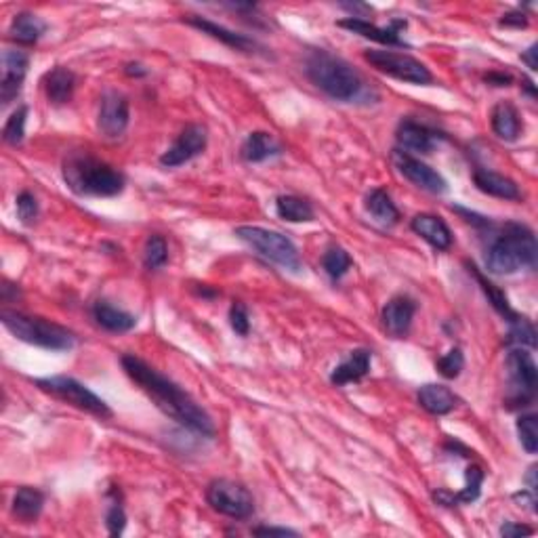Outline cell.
Here are the masks:
<instances>
[{
	"mask_svg": "<svg viewBox=\"0 0 538 538\" xmlns=\"http://www.w3.org/2000/svg\"><path fill=\"white\" fill-rule=\"evenodd\" d=\"M91 316L93 320L97 322V327L108 330V333L122 335L137 327V318L133 314H129V311L124 309H118L116 305H112L110 301H103V299L102 301L93 303Z\"/></svg>",
	"mask_w": 538,
	"mask_h": 538,
	"instance_id": "obj_22",
	"label": "cell"
},
{
	"mask_svg": "<svg viewBox=\"0 0 538 538\" xmlns=\"http://www.w3.org/2000/svg\"><path fill=\"white\" fill-rule=\"evenodd\" d=\"M34 383L40 391L49 393V396L55 399H61L64 404L74 406V408L86 412V415L102 418V421L114 417V412H112V408L103 398H99L97 393L91 391L85 383H80V381L72 377H66V374L36 379Z\"/></svg>",
	"mask_w": 538,
	"mask_h": 538,
	"instance_id": "obj_7",
	"label": "cell"
},
{
	"mask_svg": "<svg viewBox=\"0 0 538 538\" xmlns=\"http://www.w3.org/2000/svg\"><path fill=\"white\" fill-rule=\"evenodd\" d=\"M536 465H532L530 469H528V473H525V484H528V490H532V492H536V488H538V481H536Z\"/></svg>",
	"mask_w": 538,
	"mask_h": 538,
	"instance_id": "obj_49",
	"label": "cell"
},
{
	"mask_svg": "<svg viewBox=\"0 0 538 538\" xmlns=\"http://www.w3.org/2000/svg\"><path fill=\"white\" fill-rule=\"evenodd\" d=\"M352 256H349V253L345 248L341 247H330L327 248V253L322 255V267L324 272L328 273L330 280H341L345 273L352 269Z\"/></svg>",
	"mask_w": 538,
	"mask_h": 538,
	"instance_id": "obj_32",
	"label": "cell"
},
{
	"mask_svg": "<svg viewBox=\"0 0 538 538\" xmlns=\"http://www.w3.org/2000/svg\"><path fill=\"white\" fill-rule=\"evenodd\" d=\"M336 26L343 30H349V32L362 36V39L374 40L379 45L387 47H408L402 40V30H406L404 20H393L387 28H379L371 23L368 20H358V17H345V20L336 22Z\"/></svg>",
	"mask_w": 538,
	"mask_h": 538,
	"instance_id": "obj_15",
	"label": "cell"
},
{
	"mask_svg": "<svg viewBox=\"0 0 538 538\" xmlns=\"http://www.w3.org/2000/svg\"><path fill=\"white\" fill-rule=\"evenodd\" d=\"M536 49H538L536 45H532V47L528 49V51H524V53H522V61H524L525 66L530 67V72H536V70H538V61H536V53H538V51H536Z\"/></svg>",
	"mask_w": 538,
	"mask_h": 538,
	"instance_id": "obj_47",
	"label": "cell"
},
{
	"mask_svg": "<svg viewBox=\"0 0 538 538\" xmlns=\"http://www.w3.org/2000/svg\"><path fill=\"white\" fill-rule=\"evenodd\" d=\"M490 124L494 135L503 141H517L522 135V118L511 102H498L492 108Z\"/></svg>",
	"mask_w": 538,
	"mask_h": 538,
	"instance_id": "obj_26",
	"label": "cell"
},
{
	"mask_svg": "<svg viewBox=\"0 0 538 538\" xmlns=\"http://www.w3.org/2000/svg\"><path fill=\"white\" fill-rule=\"evenodd\" d=\"M64 181L76 196L112 198L122 193L127 179L118 168L89 152H72L64 160Z\"/></svg>",
	"mask_w": 538,
	"mask_h": 538,
	"instance_id": "obj_3",
	"label": "cell"
},
{
	"mask_svg": "<svg viewBox=\"0 0 538 538\" xmlns=\"http://www.w3.org/2000/svg\"><path fill=\"white\" fill-rule=\"evenodd\" d=\"M473 184L480 192L488 193V196H494L500 200H513V202H517V200L524 198V193L519 190L516 181L505 177V175L500 173L488 171V168H475Z\"/></svg>",
	"mask_w": 538,
	"mask_h": 538,
	"instance_id": "obj_20",
	"label": "cell"
},
{
	"mask_svg": "<svg viewBox=\"0 0 538 538\" xmlns=\"http://www.w3.org/2000/svg\"><path fill=\"white\" fill-rule=\"evenodd\" d=\"M410 229L435 250H448L453 247V231L442 217L431 215V212H418L412 217Z\"/></svg>",
	"mask_w": 538,
	"mask_h": 538,
	"instance_id": "obj_18",
	"label": "cell"
},
{
	"mask_svg": "<svg viewBox=\"0 0 538 538\" xmlns=\"http://www.w3.org/2000/svg\"><path fill=\"white\" fill-rule=\"evenodd\" d=\"M417 399L423 410H427L429 415H435V417L448 415V412H453L456 408V404H459V398H456L446 385H440V383L423 385L417 393Z\"/></svg>",
	"mask_w": 538,
	"mask_h": 538,
	"instance_id": "obj_25",
	"label": "cell"
},
{
	"mask_svg": "<svg viewBox=\"0 0 538 538\" xmlns=\"http://www.w3.org/2000/svg\"><path fill=\"white\" fill-rule=\"evenodd\" d=\"M507 398L505 406L509 410L528 408L536 398L538 371L532 354L525 352V347H511L507 354Z\"/></svg>",
	"mask_w": 538,
	"mask_h": 538,
	"instance_id": "obj_8",
	"label": "cell"
},
{
	"mask_svg": "<svg viewBox=\"0 0 538 538\" xmlns=\"http://www.w3.org/2000/svg\"><path fill=\"white\" fill-rule=\"evenodd\" d=\"M364 59L372 67H377L379 72L387 74V76L402 80V83L410 85H431L434 83V74L423 61L406 53H396V51H366Z\"/></svg>",
	"mask_w": 538,
	"mask_h": 538,
	"instance_id": "obj_10",
	"label": "cell"
},
{
	"mask_svg": "<svg viewBox=\"0 0 538 538\" xmlns=\"http://www.w3.org/2000/svg\"><path fill=\"white\" fill-rule=\"evenodd\" d=\"M517 435L522 448L528 454H536L538 450V418L536 415H522L517 418Z\"/></svg>",
	"mask_w": 538,
	"mask_h": 538,
	"instance_id": "obj_38",
	"label": "cell"
},
{
	"mask_svg": "<svg viewBox=\"0 0 538 538\" xmlns=\"http://www.w3.org/2000/svg\"><path fill=\"white\" fill-rule=\"evenodd\" d=\"M129 99L118 91H105L99 103V133L108 139H121L129 127Z\"/></svg>",
	"mask_w": 538,
	"mask_h": 538,
	"instance_id": "obj_13",
	"label": "cell"
},
{
	"mask_svg": "<svg viewBox=\"0 0 538 538\" xmlns=\"http://www.w3.org/2000/svg\"><path fill=\"white\" fill-rule=\"evenodd\" d=\"M467 265V269H469V273H471V276L478 280V284L481 286V291H484V295L488 297V301L492 303V308H494V311H497V314L500 316V318H505L507 322H513V320H517L519 318V314L516 309L511 308V303H509V299L505 297V292L498 289L497 284H492L490 280H488L484 273L480 272L478 267H475V263H465Z\"/></svg>",
	"mask_w": 538,
	"mask_h": 538,
	"instance_id": "obj_29",
	"label": "cell"
},
{
	"mask_svg": "<svg viewBox=\"0 0 538 538\" xmlns=\"http://www.w3.org/2000/svg\"><path fill=\"white\" fill-rule=\"evenodd\" d=\"M45 32H47V22L40 20L39 15L30 13V11L17 13L9 26V39L15 40L17 45H26V47L36 45Z\"/></svg>",
	"mask_w": 538,
	"mask_h": 538,
	"instance_id": "obj_27",
	"label": "cell"
},
{
	"mask_svg": "<svg viewBox=\"0 0 538 538\" xmlns=\"http://www.w3.org/2000/svg\"><path fill=\"white\" fill-rule=\"evenodd\" d=\"M305 74L322 93L341 103H354L364 97L366 85L358 72L345 59L328 53L327 49H314L305 59Z\"/></svg>",
	"mask_w": 538,
	"mask_h": 538,
	"instance_id": "obj_4",
	"label": "cell"
},
{
	"mask_svg": "<svg viewBox=\"0 0 538 538\" xmlns=\"http://www.w3.org/2000/svg\"><path fill=\"white\" fill-rule=\"evenodd\" d=\"M187 23H190L192 28L200 30L202 34H209L211 39H215L219 42H223V45H228L231 49H236V51H242V53H255L259 47V42L250 39L247 34H238L234 30H228L223 26H219V23L211 22V20H204V17H198V15H192L187 17Z\"/></svg>",
	"mask_w": 538,
	"mask_h": 538,
	"instance_id": "obj_19",
	"label": "cell"
},
{
	"mask_svg": "<svg viewBox=\"0 0 538 538\" xmlns=\"http://www.w3.org/2000/svg\"><path fill=\"white\" fill-rule=\"evenodd\" d=\"M536 261L538 242L534 231L517 221L500 225L486 248V269L494 276H511L522 269H534Z\"/></svg>",
	"mask_w": 538,
	"mask_h": 538,
	"instance_id": "obj_2",
	"label": "cell"
},
{
	"mask_svg": "<svg viewBox=\"0 0 538 538\" xmlns=\"http://www.w3.org/2000/svg\"><path fill=\"white\" fill-rule=\"evenodd\" d=\"M124 72H127L129 76H146L148 74V70L141 64H129L127 67H124Z\"/></svg>",
	"mask_w": 538,
	"mask_h": 538,
	"instance_id": "obj_50",
	"label": "cell"
},
{
	"mask_svg": "<svg viewBox=\"0 0 538 538\" xmlns=\"http://www.w3.org/2000/svg\"><path fill=\"white\" fill-rule=\"evenodd\" d=\"M209 146V130L204 124H187L181 130L173 146L160 156V165L165 168H177L185 162L198 158Z\"/></svg>",
	"mask_w": 538,
	"mask_h": 538,
	"instance_id": "obj_11",
	"label": "cell"
},
{
	"mask_svg": "<svg viewBox=\"0 0 538 538\" xmlns=\"http://www.w3.org/2000/svg\"><path fill=\"white\" fill-rule=\"evenodd\" d=\"M206 503L212 511L231 519H248L255 513V498L247 486L231 480H212L206 488Z\"/></svg>",
	"mask_w": 538,
	"mask_h": 538,
	"instance_id": "obj_9",
	"label": "cell"
},
{
	"mask_svg": "<svg viewBox=\"0 0 538 538\" xmlns=\"http://www.w3.org/2000/svg\"><path fill=\"white\" fill-rule=\"evenodd\" d=\"M42 507H45V494H42L39 488L22 486L17 488L11 511H13V516L20 519V522L34 524L36 519L40 517Z\"/></svg>",
	"mask_w": 538,
	"mask_h": 538,
	"instance_id": "obj_28",
	"label": "cell"
},
{
	"mask_svg": "<svg viewBox=\"0 0 538 538\" xmlns=\"http://www.w3.org/2000/svg\"><path fill=\"white\" fill-rule=\"evenodd\" d=\"M393 165H396L398 173L404 175L412 185L421 187V190L429 193H446L448 184L435 168H431L427 162L415 158V156L402 152V149H393L391 154Z\"/></svg>",
	"mask_w": 538,
	"mask_h": 538,
	"instance_id": "obj_12",
	"label": "cell"
},
{
	"mask_svg": "<svg viewBox=\"0 0 538 538\" xmlns=\"http://www.w3.org/2000/svg\"><path fill=\"white\" fill-rule=\"evenodd\" d=\"M532 534H534V528H530V525H524L517 522H505L503 525H500V536H505V538L532 536Z\"/></svg>",
	"mask_w": 538,
	"mask_h": 538,
	"instance_id": "obj_42",
	"label": "cell"
},
{
	"mask_svg": "<svg viewBox=\"0 0 538 538\" xmlns=\"http://www.w3.org/2000/svg\"><path fill=\"white\" fill-rule=\"evenodd\" d=\"M47 99L53 105H66L72 102L74 89H76V74L67 70L66 66H55L51 72L45 74L42 78Z\"/></svg>",
	"mask_w": 538,
	"mask_h": 538,
	"instance_id": "obj_23",
	"label": "cell"
},
{
	"mask_svg": "<svg viewBox=\"0 0 538 538\" xmlns=\"http://www.w3.org/2000/svg\"><path fill=\"white\" fill-rule=\"evenodd\" d=\"M0 291H3V301L4 303L11 301V295H13L15 299L20 297V289H17V284H11V282H7V280H4L3 286H0Z\"/></svg>",
	"mask_w": 538,
	"mask_h": 538,
	"instance_id": "obj_48",
	"label": "cell"
},
{
	"mask_svg": "<svg viewBox=\"0 0 538 538\" xmlns=\"http://www.w3.org/2000/svg\"><path fill=\"white\" fill-rule=\"evenodd\" d=\"M415 314H417L415 299L398 295L385 303L383 311H381V324H383L385 333L393 336V339H404V336L410 333Z\"/></svg>",
	"mask_w": 538,
	"mask_h": 538,
	"instance_id": "obj_16",
	"label": "cell"
},
{
	"mask_svg": "<svg viewBox=\"0 0 538 538\" xmlns=\"http://www.w3.org/2000/svg\"><path fill=\"white\" fill-rule=\"evenodd\" d=\"M511 80L513 78L509 76V74H500V72H492L486 76V83L494 85V86H509Z\"/></svg>",
	"mask_w": 538,
	"mask_h": 538,
	"instance_id": "obj_46",
	"label": "cell"
},
{
	"mask_svg": "<svg viewBox=\"0 0 538 538\" xmlns=\"http://www.w3.org/2000/svg\"><path fill=\"white\" fill-rule=\"evenodd\" d=\"M30 55L20 49H7L3 51V83H0V102L7 108L20 97L23 80L28 76Z\"/></svg>",
	"mask_w": 538,
	"mask_h": 538,
	"instance_id": "obj_14",
	"label": "cell"
},
{
	"mask_svg": "<svg viewBox=\"0 0 538 538\" xmlns=\"http://www.w3.org/2000/svg\"><path fill=\"white\" fill-rule=\"evenodd\" d=\"M255 536H299L297 530L291 528H278V525H259V528H253Z\"/></svg>",
	"mask_w": 538,
	"mask_h": 538,
	"instance_id": "obj_43",
	"label": "cell"
},
{
	"mask_svg": "<svg viewBox=\"0 0 538 538\" xmlns=\"http://www.w3.org/2000/svg\"><path fill=\"white\" fill-rule=\"evenodd\" d=\"M280 154H282V146L276 141V137L272 133H265V130L250 133L240 148L242 160L248 162V165H259V162L276 158Z\"/></svg>",
	"mask_w": 538,
	"mask_h": 538,
	"instance_id": "obj_24",
	"label": "cell"
},
{
	"mask_svg": "<svg viewBox=\"0 0 538 538\" xmlns=\"http://www.w3.org/2000/svg\"><path fill=\"white\" fill-rule=\"evenodd\" d=\"M503 28H525L528 26V17L522 11H511V13L503 15V20L498 22Z\"/></svg>",
	"mask_w": 538,
	"mask_h": 538,
	"instance_id": "obj_44",
	"label": "cell"
},
{
	"mask_svg": "<svg viewBox=\"0 0 538 538\" xmlns=\"http://www.w3.org/2000/svg\"><path fill=\"white\" fill-rule=\"evenodd\" d=\"M276 212L280 219L289 223H309L316 219L314 206L299 196H278Z\"/></svg>",
	"mask_w": 538,
	"mask_h": 538,
	"instance_id": "obj_31",
	"label": "cell"
},
{
	"mask_svg": "<svg viewBox=\"0 0 538 538\" xmlns=\"http://www.w3.org/2000/svg\"><path fill=\"white\" fill-rule=\"evenodd\" d=\"M234 234L238 240L247 244L248 248H253L263 259L276 263V265L289 269L292 273L301 272L303 263L295 242L284 234H280V231L259 228V225H240V228H236Z\"/></svg>",
	"mask_w": 538,
	"mask_h": 538,
	"instance_id": "obj_6",
	"label": "cell"
},
{
	"mask_svg": "<svg viewBox=\"0 0 538 538\" xmlns=\"http://www.w3.org/2000/svg\"><path fill=\"white\" fill-rule=\"evenodd\" d=\"M398 149L406 154H431L440 141V133L429 129L427 124L415 121H402L396 130Z\"/></svg>",
	"mask_w": 538,
	"mask_h": 538,
	"instance_id": "obj_17",
	"label": "cell"
},
{
	"mask_svg": "<svg viewBox=\"0 0 538 538\" xmlns=\"http://www.w3.org/2000/svg\"><path fill=\"white\" fill-rule=\"evenodd\" d=\"M507 345L509 347H536V330L525 316H519L517 320L509 324V335H507Z\"/></svg>",
	"mask_w": 538,
	"mask_h": 538,
	"instance_id": "obj_33",
	"label": "cell"
},
{
	"mask_svg": "<svg viewBox=\"0 0 538 538\" xmlns=\"http://www.w3.org/2000/svg\"><path fill=\"white\" fill-rule=\"evenodd\" d=\"M121 362L130 381L139 385V390L146 393L166 417H171L175 423L193 431V434L202 437H215L217 429L209 412H206L190 393L181 390L175 381L165 377V374L156 371L154 366H149L148 362L137 358V355L127 354L122 355Z\"/></svg>",
	"mask_w": 538,
	"mask_h": 538,
	"instance_id": "obj_1",
	"label": "cell"
},
{
	"mask_svg": "<svg viewBox=\"0 0 538 538\" xmlns=\"http://www.w3.org/2000/svg\"><path fill=\"white\" fill-rule=\"evenodd\" d=\"M513 500H517L519 507H525V509L536 513V492L532 490H522L513 494Z\"/></svg>",
	"mask_w": 538,
	"mask_h": 538,
	"instance_id": "obj_45",
	"label": "cell"
},
{
	"mask_svg": "<svg viewBox=\"0 0 538 538\" xmlns=\"http://www.w3.org/2000/svg\"><path fill=\"white\" fill-rule=\"evenodd\" d=\"M371 364H372V354L368 349H354L349 352L345 360L341 362L339 366H335V371L330 372V383L336 387L349 385V383H358L371 372Z\"/></svg>",
	"mask_w": 538,
	"mask_h": 538,
	"instance_id": "obj_21",
	"label": "cell"
},
{
	"mask_svg": "<svg viewBox=\"0 0 538 538\" xmlns=\"http://www.w3.org/2000/svg\"><path fill=\"white\" fill-rule=\"evenodd\" d=\"M108 497L112 498V503L108 513H105V525H108L112 536H121L124 532V525H127V513H124L121 492H118V488H114V490L108 492Z\"/></svg>",
	"mask_w": 538,
	"mask_h": 538,
	"instance_id": "obj_37",
	"label": "cell"
},
{
	"mask_svg": "<svg viewBox=\"0 0 538 538\" xmlns=\"http://www.w3.org/2000/svg\"><path fill=\"white\" fill-rule=\"evenodd\" d=\"M364 206L368 215H371L379 225H383V228H393V225L399 223V211L396 202H393L390 193L381 190V187L368 193Z\"/></svg>",
	"mask_w": 538,
	"mask_h": 538,
	"instance_id": "obj_30",
	"label": "cell"
},
{
	"mask_svg": "<svg viewBox=\"0 0 538 538\" xmlns=\"http://www.w3.org/2000/svg\"><path fill=\"white\" fill-rule=\"evenodd\" d=\"M484 469H481L480 465H471L465 471V488H462L461 492H453V503L454 507L459 503H473V500L480 498L481 494V484H484Z\"/></svg>",
	"mask_w": 538,
	"mask_h": 538,
	"instance_id": "obj_34",
	"label": "cell"
},
{
	"mask_svg": "<svg viewBox=\"0 0 538 538\" xmlns=\"http://www.w3.org/2000/svg\"><path fill=\"white\" fill-rule=\"evenodd\" d=\"M0 322L15 339L30 343L34 347L49 349V352H70L76 345V335L70 328L47 320V318L3 309L0 311Z\"/></svg>",
	"mask_w": 538,
	"mask_h": 538,
	"instance_id": "obj_5",
	"label": "cell"
},
{
	"mask_svg": "<svg viewBox=\"0 0 538 538\" xmlns=\"http://www.w3.org/2000/svg\"><path fill=\"white\" fill-rule=\"evenodd\" d=\"M26 121H28V105H20L13 114L9 116L7 124L3 129V139L9 146H22L23 137H26Z\"/></svg>",
	"mask_w": 538,
	"mask_h": 538,
	"instance_id": "obj_36",
	"label": "cell"
},
{
	"mask_svg": "<svg viewBox=\"0 0 538 538\" xmlns=\"http://www.w3.org/2000/svg\"><path fill=\"white\" fill-rule=\"evenodd\" d=\"M229 327L236 335L247 336L250 333V316L248 308L240 301H234L229 308Z\"/></svg>",
	"mask_w": 538,
	"mask_h": 538,
	"instance_id": "obj_41",
	"label": "cell"
},
{
	"mask_svg": "<svg viewBox=\"0 0 538 538\" xmlns=\"http://www.w3.org/2000/svg\"><path fill=\"white\" fill-rule=\"evenodd\" d=\"M435 368L444 379L453 381L459 377V374L462 372V368H465V355H462L461 347H453L448 354H444L442 358L435 362Z\"/></svg>",
	"mask_w": 538,
	"mask_h": 538,
	"instance_id": "obj_39",
	"label": "cell"
},
{
	"mask_svg": "<svg viewBox=\"0 0 538 538\" xmlns=\"http://www.w3.org/2000/svg\"><path fill=\"white\" fill-rule=\"evenodd\" d=\"M15 206H17V217H20V221L30 228V225H34L36 219H39V200L32 192H22L20 196L15 200Z\"/></svg>",
	"mask_w": 538,
	"mask_h": 538,
	"instance_id": "obj_40",
	"label": "cell"
},
{
	"mask_svg": "<svg viewBox=\"0 0 538 538\" xmlns=\"http://www.w3.org/2000/svg\"><path fill=\"white\" fill-rule=\"evenodd\" d=\"M168 261V244L162 236L154 234L149 236L146 240V248H143V265L149 272H154V269H160L165 267Z\"/></svg>",
	"mask_w": 538,
	"mask_h": 538,
	"instance_id": "obj_35",
	"label": "cell"
}]
</instances>
